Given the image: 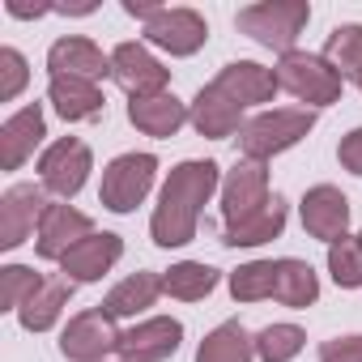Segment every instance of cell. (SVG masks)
<instances>
[{"label": "cell", "instance_id": "cell-39", "mask_svg": "<svg viewBox=\"0 0 362 362\" xmlns=\"http://www.w3.org/2000/svg\"><path fill=\"white\" fill-rule=\"evenodd\" d=\"M358 243H362V235H358Z\"/></svg>", "mask_w": 362, "mask_h": 362}, {"label": "cell", "instance_id": "cell-31", "mask_svg": "<svg viewBox=\"0 0 362 362\" xmlns=\"http://www.w3.org/2000/svg\"><path fill=\"white\" fill-rule=\"evenodd\" d=\"M43 281L47 277H39L26 264H5V269H0V311H22L43 290Z\"/></svg>", "mask_w": 362, "mask_h": 362}, {"label": "cell", "instance_id": "cell-19", "mask_svg": "<svg viewBox=\"0 0 362 362\" xmlns=\"http://www.w3.org/2000/svg\"><path fill=\"white\" fill-rule=\"evenodd\" d=\"M128 119L145 136H175L192 119V107H184L175 94H153V98H132L128 103Z\"/></svg>", "mask_w": 362, "mask_h": 362}, {"label": "cell", "instance_id": "cell-25", "mask_svg": "<svg viewBox=\"0 0 362 362\" xmlns=\"http://www.w3.org/2000/svg\"><path fill=\"white\" fill-rule=\"evenodd\" d=\"M273 298L286 303V307H294V311L311 307V303L320 298V277H315V269H311L307 260L281 256V260H277V290H273Z\"/></svg>", "mask_w": 362, "mask_h": 362}, {"label": "cell", "instance_id": "cell-13", "mask_svg": "<svg viewBox=\"0 0 362 362\" xmlns=\"http://www.w3.org/2000/svg\"><path fill=\"white\" fill-rule=\"evenodd\" d=\"M145 39L170 56H197L209 39V26L197 9H162L145 22Z\"/></svg>", "mask_w": 362, "mask_h": 362}, {"label": "cell", "instance_id": "cell-6", "mask_svg": "<svg viewBox=\"0 0 362 362\" xmlns=\"http://www.w3.org/2000/svg\"><path fill=\"white\" fill-rule=\"evenodd\" d=\"M90 170H94V153H90V145L77 141V136H60V141L47 145L43 158H39V184H43L52 197L73 201V197L86 188Z\"/></svg>", "mask_w": 362, "mask_h": 362}, {"label": "cell", "instance_id": "cell-3", "mask_svg": "<svg viewBox=\"0 0 362 362\" xmlns=\"http://www.w3.org/2000/svg\"><path fill=\"white\" fill-rule=\"evenodd\" d=\"M311 128H315V111H307V107L260 111L256 119L243 124V132H239V149H243L247 162H269V158L294 149Z\"/></svg>", "mask_w": 362, "mask_h": 362}, {"label": "cell", "instance_id": "cell-11", "mask_svg": "<svg viewBox=\"0 0 362 362\" xmlns=\"http://www.w3.org/2000/svg\"><path fill=\"white\" fill-rule=\"evenodd\" d=\"M179 341H184V324L170 315H149L119 332V358L124 362H166L179 349Z\"/></svg>", "mask_w": 362, "mask_h": 362}, {"label": "cell", "instance_id": "cell-22", "mask_svg": "<svg viewBox=\"0 0 362 362\" xmlns=\"http://www.w3.org/2000/svg\"><path fill=\"white\" fill-rule=\"evenodd\" d=\"M158 294H166L158 273H132V277H124V281L103 298V311H107L111 320H136L145 307L158 303Z\"/></svg>", "mask_w": 362, "mask_h": 362}, {"label": "cell", "instance_id": "cell-2", "mask_svg": "<svg viewBox=\"0 0 362 362\" xmlns=\"http://www.w3.org/2000/svg\"><path fill=\"white\" fill-rule=\"evenodd\" d=\"M311 22V5L307 0H264V5H247L239 9L235 26L239 35H247L252 43L269 47V52H294L303 26Z\"/></svg>", "mask_w": 362, "mask_h": 362}, {"label": "cell", "instance_id": "cell-37", "mask_svg": "<svg viewBox=\"0 0 362 362\" xmlns=\"http://www.w3.org/2000/svg\"><path fill=\"white\" fill-rule=\"evenodd\" d=\"M13 18H43V13H52L56 5H22V0H9V5H5Z\"/></svg>", "mask_w": 362, "mask_h": 362}, {"label": "cell", "instance_id": "cell-35", "mask_svg": "<svg viewBox=\"0 0 362 362\" xmlns=\"http://www.w3.org/2000/svg\"><path fill=\"white\" fill-rule=\"evenodd\" d=\"M337 158H341V166H345L349 175H358V179H362V128H354V132H345V136H341Z\"/></svg>", "mask_w": 362, "mask_h": 362}, {"label": "cell", "instance_id": "cell-38", "mask_svg": "<svg viewBox=\"0 0 362 362\" xmlns=\"http://www.w3.org/2000/svg\"><path fill=\"white\" fill-rule=\"evenodd\" d=\"M358 90H362V73H358Z\"/></svg>", "mask_w": 362, "mask_h": 362}, {"label": "cell", "instance_id": "cell-24", "mask_svg": "<svg viewBox=\"0 0 362 362\" xmlns=\"http://www.w3.org/2000/svg\"><path fill=\"white\" fill-rule=\"evenodd\" d=\"M252 358H256V337H247V328L239 320L218 324L197 345V362H252Z\"/></svg>", "mask_w": 362, "mask_h": 362}, {"label": "cell", "instance_id": "cell-12", "mask_svg": "<svg viewBox=\"0 0 362 362\" xmlns=\"http://www.w3.org/2000/svg\"><path fill=\"white\" fill-rule=\"evenodd\" d=\"M298 214H303V230H307L311 239L328 243V247H332L337 239H345V230H349V201H345V192L332 188V184L307 188Z\"/></svg>", "mask_w": 362, "mask_h": 362}, {"label": "cell", "instance_id": "cell-10", "mask_svg": "<svg viewBox=\"0 0 362 362\" xmlns=\"http://www.w3.org/2000/svg\"><path fill=\"white\" fill-rule=\"evenodd\" d=\"M111 77L128 90V98H153L170 86V69H162L145 43H119L111 52Z\"/></svg>", "mask_w": 362, "mask_h": 362}, {"label": "cell", "instance_id": "cell-5", "mask_svg": "<svg viewBox=\"0 0 362 362\" xmlns=\"http://www.w3.org/2000/svg\"><path fill=\"white\" fill-rule=\"evenodd\" d=\"M153 175H158V158L153 153H119V158H111L107 170H103V192H98L103 209L132 214L149 197Z\"/></svg>", "mask_w": 362, "mask_h": 362}, {"label": "cell", "instance_id": "cell-14", "mask_svg": "<svg viewBox=\"0 0 362 362\" xmlns=\"http://www.w3.org/2000/svg\"><path fill=\"white\" fill-rule=\"evenodd\" d=\"M47 73L52 77H81V81H103L111 77V56H103V47L86 35H64L47 47Z\"/></svg>", "mask_w": 362, "mask_h": 362}, {"label": "cell", "instance_id": "cell-17", "mask_svg": "<svg viewBox=\"0 0 362 362\" xmlns=\"http://www.w3.org/2000/svg\"><path fill=\"white\" fill-rule=\"evenodd\" d=\"M124 256V239L119 235H111V230H94L90 239H81L64 260H60V269H64V277L73 281V286H86V281H103V273H111V264Z\"/></svg>", "mask_w": 362, "mask_h": 362}, {"label": "cell", "instance_id": "cell-15", "mask_svg": "<svg viewBox=\"0 0 362 362\" xmlns=\"http://www.w3.org/2000/svg\"><path fill=\"white\" fill-rule=\"evenodd\" d=\"M94 235V218L90 214H81V209H73V205H64V201H56V205H47L43 209V222H39V256L43 260H64L81 239H90Z\"/></svg>", "mask_w": 362, "mask_h": 362}, {"label": "cell", "instance_id": "cell-29", "mask_svg": "<svg viewBox=\"0 0 362 362\" xmlns=\"http://www.w3.org/2000/svg\"><path fill=\"white\" fill-rule=\"evenodd\" d=\"M307 345V332L298 324H269L256 332V358L260 362H294Z\"/></svg>", "mask_w": 362, "mask_h": 362}, {"label": "cell", "instance_id": "cell-32", "mask_svg": "<svg viewBox=\"0 0 362 362\" xmlns=\"http://www.w3.org/2000/svg\"><path fill=\"white\" fill-rule=\"evenodd\" d=\"M328 273L341 290H362V243L358 239H337L328 247Z\"/></svg>", "mask_w": 362, "mask_h": 362}, {"label": "cell", "instance_id": "cell-23", "mask_svg": "<svg viewBox=\"0 0 362 362\" xmlns=\"http://www.w3.org/2000/svg\"><path fill=\"white\" fill-rule=\"evenodd\" d=\"M286 218H290V209H286V201L273 192V201H269L260 214H252V218L239 222V226H226V230H222V243H226V247H260V243H269V239H277V235L286 230Z\"/></svg>", "mask_w": 362, "mask_h": 362}, {"label": "cell", "instance_id": "cell-21", "mask_svg": "<svg viewBox=\"0 0 362 362\" xmlns=\"http://www.w3.org/2000/svg\"><path fill=\"white\" fill-rule=\"evenodd\" d=\"M192 128L209 141H226L235 132H243V111L214 86H205L197 98H192Z\"/></svg>", "mask_w": 362, "mask_h": 362}, {"label": "cell", "instance_id": "cell-20", "mask_svg": "<svg viewBox=\"0 0 362 362\" xmlns=\"http://www.w3.org/2000/svg\"><path fill=\"white\" fill-rule=\"evenodd\" d=\"M47 103H52L56 115L69 119V124H77V119H94V115L107 107L103 86L81 81V77H52V81H47Z\"/></svg>", "mask_w": 362, "mask_h": 362}, {"label": "cell", "instance_id": "cell-18", "mask_svg": "<svg viewBox=\"0 0 362 362\" xmlns=\"http://www.w3.org/2000/svg\"><path fill=\"white\" fill-rule=\"evenodd\" d=\"M43 136H47V124H43V107L39 103L13 111L5 124H0V166H5V170H22V162L39 149Z\"/></svg>", "mask_w": 362, "mask_h": 362}, {"label": "cell", "instance_id": "cell-40", "mask_svg": "<svg viewBox=\"0 0 362 362\" xmlns=\"http://www.w3.org/2000/svg\"><path fill=\"white\" fill-rule=\"evenodd\" d=\"M119 362H124V358H119Z\"/></svg>", "mask_w": 362, "mask_h": 362}, {"label": "cell", "instance_id": "cell-27", "mask_svg": "<svg viewBox=\"0 0 362 362\" xmlns=\"http://www.w3.org/2000/svg\"><path fill=\"white\" fill-rule=\"evenodd\" d=\"M214 286H218V269H209L201 260H179L162 273V290L179 303H201L214 294Z\"/></svg>", "mask_w": 362, "mask_h": 362}, {"label": "cell", "instance_id": "cell-30", "mask_svg": "<svg viewBox=\"0 0 362 362\" xmlns=\"http://www.w3.org/2000/svg\"><path fill=\"white\" fill-rule=\"evenodd\" d=\"M324 60L341 73V81H345V77H354V81H358V73H362V26H354V22L337 26V30L328 35Z\"/></svg>", "mask_w": 362, "mask_h": 362}, {"label": "cell", "instance_id": "cell-34", "mask_svg": "<svg viewBox=\"0 0 362 362\" xmlns=\"http://www.w3.org/2000/svg\"><path fill=\"white\" fill-rule=\"evenodd\" d=\"M320 362H362V332L358 337H332L320 345Z\"/></svg>", "mask_w": 362, "mask_h": 362}, {"label": "cell", "instance_id": "cell-1", "mask_svg": "<svg viewBox=\"0 0 362 362\" xmlns=\"http://www.w3.org/2000/svg\"><path fill=\"white\" fill-rule=\"evenodd\" d=\"M222 188V166L218 162H179L170 166L166 184H162V197L153 205V218H149V235L158 247H188L197 239V222H201V209L209 205V197Z\"/></svg>", "mask_w": 362, "mask_h": 362}, {"label": "cell", "instance_id": "cell-9", "mask_svg": "<svg viewBox=\"0 0 362 362\" xmlns=\"http://www.w3.org/2000/svg\"><path fill=\"white\" fill-rule=\"evenodd\" d=\"M43 192H47L43 184H13L5 197H0V247L5 252L22 247L30 239V230H39L43 209L52 205Z\"/></svg>", "mask_w": 362, "mask_h": 362}, {"label": "cell", "instance_id": "cell-26", "mask_svg": "<svg viewBox=\"0 0 362 362\" xmlns=\"http://www.w3.org/2000/svg\"><path fill=\"white\" fill-rule=\"evenodd\" d=\"M69 298H73V281H69V277L43 281V290L18 311L22 328H26V332H47V328H56V320H60V311L69 307Z\"/></svg>", "mask_w": 362, "mask_h": 362}, {"label": "cell", "instance_id": "cell-16", "mask_svg": "<svg viewBox=\"0 0 362 362\" xmlns=\"http://www.w3.org/2000/svg\"><path fill=\"white\" fill-rule=\"evenodd\" d=\"M209 86L222 90L239 111H243V107L273 103V94L281 90V86H277V69H264V64H256V60H230Z\"/></svg>", "mask_w": 362, "mask_h": 362}, {"label": "cell", "instance_id": "cell-28", "mask_svg": "<svg viewBox=\"0 0 362 362\" xmlns=\"http://www.w3.org/2000/svg\"><path fill=\"white\" fill-rule=\"evenodd\" d=\"M273 290H277V260H252L230 273L235 303H260V298H273Z\"/></svg>", "mask_w": 362, "mask_h": 362}, {"label": "cell", "instance_id": "cell-7", "mask_svg": "<svg viewBox=\"0 0 362 362\" xmlns=\"http://www.w3.org/2000/svg\"><path fill=\"white\" fill-rule=\"evenodd\" d=\"M60 354L69 362H107V354H119V328L115 320L94 307L69 320V328L60 332Z\"/></svg>", "mask_w": 362, "mask_h": 362}, {"label": "cell", "instance_id": "cell-8", "mask_svg": "<svg viewBox=\"0 0 362 362\" xmlns=\"http://www.w3.org/2000/svg\"><path fill=\"white\" fill-rule=\"evenodd\" d=\"M269 201L273 197H269V170H264V162H247L243 158L235 170H226V179H222V218H226V226L247 222Z\"/></svg>", "mask_w": 362, "mask_h": 362}, {"label": "cell", "instance_id": "cell-4", "mask_svg": "<svg viewBox=\"0 0 362 362\" xmlns=\"http://www.w3.org/2000/svg\"><path fill=\"white\" fill-rule=\"evenodd\" d=\"M277 86L286 94H294L298 103H307V111L315 107H328L341 98V73L324 60V56H311V52H286L277 60Z\"/></svg>", "mask_w": 362, "mask_h": 362}, {"label": "cell", "instance_id": "cell-33", "mask_svg": "<svg viewBox=\"0 0 362 362\" xmlns=\"http://www.w3.org/2000/svg\"><path fill=\"white\" fill-rule=\"evenodd\" d=\"M30 81V69H26V56L18 47H0V103H13Z\"/></svg>", "mask_w": 362, "mask_h": 362}, {"label": "cell", "instance_id": "cell-36", "mask_svg": "<svg viewBox=\"0 0 362 362\" xmlns=\"http://www.w3.org/2000/svg\"><path fill=\"white\" fill-rule=\"evenodd\" d=\"M166 5H153V0H124V13L128 18H141V22H149V18H158Z\"/></svg>", "mask_w": 362, "mask_h": 362}]
</instances>
